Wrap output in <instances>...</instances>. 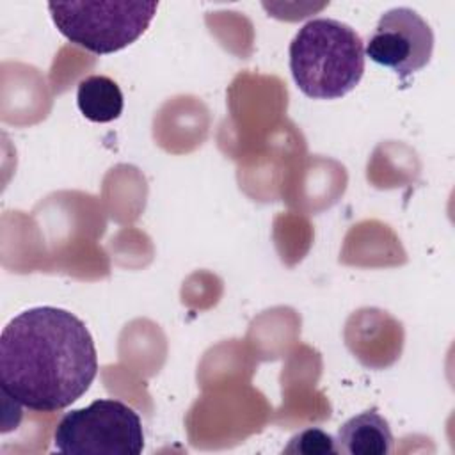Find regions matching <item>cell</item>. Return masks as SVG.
I'll return each instance as SVG.
<instances>
[{"instance_id":"6da1fadb","label":"cell","mask_w":455,"mask_h":455,"mask_svg":"<svg viewBox=\"0 0 455 455\" xmlns=\"http://www.w3.org/2000/svg\"><path fill=\"white\" fill-rule=\"evenodd\" d=\"M98 373L85 323L73 313L37 306L16 315L0 336V386L5 398L36 412L76 402Z\"/></svg>"},{"instance_id":"7a4b0ae2","label":"cell","mask_w":455,"mask_h":455,"mask_svg":"<svg viewBox=\"0 0 455 455\" xmlns=\"http://www.w3.org/2000/svg\"><path fill=\"white\" fill-rule=\"evenodd\" d=\"M288 53L297 87L315 100L345 96L364 73V46L359 34L332 18L309 20L293 36Z\"/></svg>"},{"instance_id":"3957f363","label":"cell","mask_w":455,"mask_h":455,"mask_svg":"<svg viewBox=\"0 0 455 455\" xmlns=\"http://www.w3.org/2000/svg\"><path fill=\"white\" fill-rule=\"evenodd\" d=\"M158 2L80 0L50 2L48 11L59 32L96 55L114 53L137 41L153 21Z\"/></svg>"},{"instance_id":"277c9868","label":"cell","mask_w":455,"mask_h":455,"mask_svg":"<svg viewBox=\"0 0 455 455\" xmlns=\"http://www.w3.org/2000/svg\"><path fill=\"white\" fill-rule=\"evenodd\" d=\"M66 455H139L144 450L140 416L124 402L100 398L66 412L53 432Z\"/></svg>"},{"instance_id":"5b68a950","label":"cell","mask_w":455,"mask_h":455,"mask_svg":"<svg viewBox=\"0 0 455 455\" xmlns=\"http://www.w3.org/2000/svg\"><path fill=\"white\" fill-rule=\"evenodd\" d=\"M434 32L430 25L409 7L386 11L370 36L364 55L373 62L409 76L430 62Z\"/></svg>"},{"instance_id":"8992f818","label":"cell","mask_w":455,"mask_h":455,"mask_svg":"<svg viewBox=\"0 0 455 455\" xmlns=\"http://www.w3.org/2000/svg\"><path fill=\"white\" fill-rule=\"evenodd\" d=\"M336 453L341 455H387L393 451L389 423L375 411H364L347 419L334 437Z\"/></svg>"},{"instance_id":"52a82bcc","label":"cell","mask_w":455,"mask_h":455,"mask_svg":"<svg viewBox=\"0 0 455 455\" xmlns=\"http://www.w3.org/2000/svg\"><path fill=\"white\" fill-rule=\"evenodd\" d=\"M76 105L85 119L92 123H110L123 112V92L119 85L105 75H91L80 80Z\"/></svg>"},{"instance_id":"ba28073f","label":"cell","mask_w":455,"mask_h":455,"mask_svg":"<svg viewBox=\"0 0 455 455\" xmlns=\"http://www.w3.org/2000/svg\"><path fill=\"white\" fill-rule=\"evenodd\" d=\"M283 453L286 455H329L336 453L334 446V437L318 428V427H309L295 434L288 444L283 448Z\"/></svg>"}]
</instances>
